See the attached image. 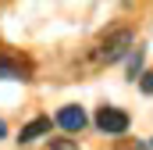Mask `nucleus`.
Returning <instances> with one entry per match:
<instances>
[{"instance_id": "1", "label": "nucleus", "mask_w": 153, "mask_h": 150, "mask_svg": "<svg viewBox=\"0 0 153 150\" xmlns=\"http://www.w3.org/2000/svg\"><path fill=\"white\" fill-rule=\"evenodd\" d=\"M132 39H135V36H132V29H111L107 36L93 46L89 61H93V64H117V61L132 50Z\"/></svg>"}, {"instance_id": "2", "label": "nucleus", "mask_w": 153, "mask_h": 150, "mask_svg": "<svg viewBox=\"0 0 153 150\" xmlns=\"http://www.w3.org/2000/svg\"><path fill=\"white\" fill-rule=\"evenodd\" d=\"M128 125H132V118L121 111V107H111V104L96 107V129H100V132H107V136H125Z\"/></svg>"}, {"instance_id": "3", "label": "nucleus", "mask_w": 153, "mask_h": 150, "mask_svg": "<svg viewBox=\"0 0 153 150\" xmlns=\"http://www.w3.org/2000/svg\"><path fill=\"white\" fill-rule=\"evenodd\" d=\"M53 122H57V125H61L64 132H82L89 118H85V111H82L78 104H64V107L57 111V118H53Z\"/></svg>"}, {"instance_id": "4", "label": "nucleus", "mask_w": 153, "mask_h": 150, "mask_svg": "<svg viewBox=\"0 0 153 150\" xmlns=\"http://www.w3.org/2000/svg\"><path fill=\"white\" fill-rule=\"evenodd\" d=\"M50 125H53L50 118H32V122H29V125L22 129L18 143H32V140H39V136H46V132H50Z\"/></svg>"}, {"instance_id": "5", "label": "nucleus", "mask_w": 153, "mask_h": 150, "mask_svg": "<svg viewBox=\"0 0 153 150\" xmlns=\"http://www.w3.org/2000/svg\"><path fill=\"white\" fill-rule=\"evenodd\" d=\"M25 75H29V64L11 61V57H0V79H25Z\"/></svg>"}, {"instance_id": "6", "label": "nucleus", "mask_w": 153, "mask_h": 150, "mask_svg": "<svg viewBox=\"0 0 153 150\" xmlns=\"http://www.w3.org/2000/svg\"><path fill=\"white\" fill-rule=\"evenodd\" d=\"M128 79H143V50H135L128 57Z\"/></svg>"}, {"instance_id": "7", "label": "nucleus", "mask_w": 153, "mask_h": 150, "mask_svg": "<svg viewBox=\"0 0 153 150\" xmlns=\"http://www.w3.org/2000/svg\"><path fill=\"white\" fill-rule=\"evenodd\" d=\"M46 150H78V140L75 136H61V140H50Z\"/></svg>"}, {"instance_id": "8", "label": "nucleus", "mask_w": 153, "mask_h": 150, "mask_svg": "<svg viewBox=\"0 0 153 150\" xmlns=\"http://www.w3.org/2000/svg\"><path fill=\"white\" fill-rule=\"evenodd\" d=\"M139 89L153 97V72H143V79H139Z\"/></svg>"}, {"instance_id": "9", "label": "nucleus", "mask_w": 153, "mask_h": 150, "mask_svg": "<svg viewBox=\"0 0 153 150\" xmlns=\"http://www.w3.org/2000/svg\"><path fill=\"white\" fill-rule=\"evenodd\" d=\"M125 150H150V143H128Z\"/></svg>"}, {"instance_id": "10", "label": "nucleus", "mask_w": 153, "mask_h": 150, "mask_svg": "<svg viewBox=\"0 0 153 150\" xmlns=\"http://www.w3.org/2000/svg\"><path fill=\"white\" fill-rule=\"evenodd\" d=\"M4 136H7V125H4V122H0V140H4Z\"/></svg>"}, {"instance_id": "11", "label": "nucleus", "mask_w": 153, "mask_h": 150, "mask_svg": "<svg viewBox=\"0 0 153 150\" xmlns=\"http://www.w3.org/2000/svg\"><path fill=\"white\" fill-rule=\"evenodd\" d=\"M150 150H153V143H150Z\"/></svg>"}]
</instances>
